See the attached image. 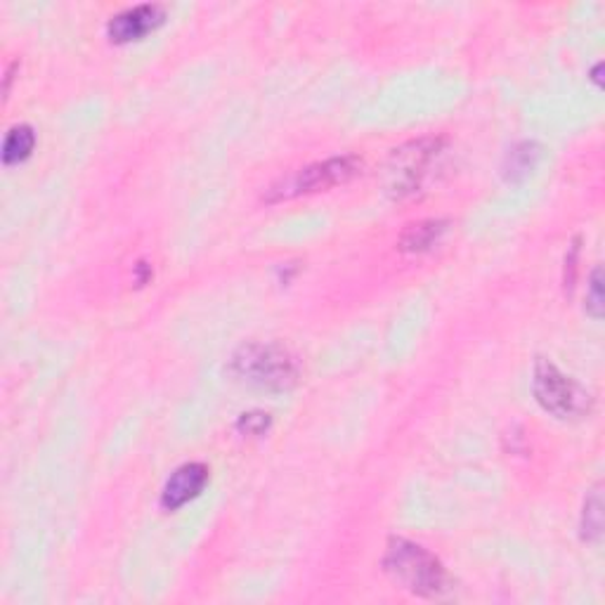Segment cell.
<instances>
[{"mask_svg":"<svg viewBox=\"0 0 605 605\" xmlns=\"http://www.w3.org/2000/svg\"><path fill=\"white\" fill-rule=\"evenodd\" d=\"M230 372L239 381L263 391H289L298 381V362L279 343H246L230 360Z\"/></svg>","mask_w":605,"mask_h":605,"instance_id":"1","label":"cell"},{"mask_svg":"<svg viewBox=\"0 0 605 605\" xmlns=\"http://www.w3.org/2000/svg\"><path fill=\"white\" fill-rule=\"evenodd\" d=\"M384 570L407 592L433 598L448 588V572L436 556L409 539H391L384 556Z\"/></svg>","mask_w":605,"mask_h":605,"instance_id":"2","label":"cell"},{"mask_svg":"<svg viewBox=\"0 0 605 605\" xmlns=\"http://www.w3.org/2000/svg\"><path fill=\"white\" fill-rule=\"evenodd\" d=\"M532 391L537 403L559 419H580L592 409V395L549 360H537Z\"/></svg>","mask_w":605,"mask_h":605,"instance_id":"3","label":"cell"},{"mask_svg":"<svg viewBox=\"0 0 605 605\" xmlns=\"http://www.w3.org/2000/svg\"><path fill=\"white\" fill-rule=\"evenodd\" d=\"M442 150L440 138L414 140L409 145L395 150L388 162V193L395 199H405L419 193L428 168L433 166Z\"/></svg>","mask_w":605,"mask_h":605,"instance_id":"4","label":"cell"},{"mask_svg":"<svg viewBox=\"0 0 605 605\" xmlns=\"http://www.w3.org/2000/svg\"><path fill=\"white\" fill-rule=\"evenodd\" d=\"M360 168H362V158L353 154L327 158V162L312 164L308 168L298 170L294 178L284 180L279 189H273L275 195L270 199H289L296 195H310V193H320V189H331L353 180L360 173Z\"/></svg>","mask_w":605,"mask_h":605,"instance_id":"5","label":"cell"},{"mask_svg":"<svg viewBox=\"0 0 605 605\" xmlns=\"http://www.w3.org/2000/svg\"><path fill=\"white\" fill-rule=\"evenodd\" d=\"M166 20V12L162 6L145 3L131 10L119 12L117 18H111L107 24V34L114 43H131L145 38L150 31L158 29Z\"/></svg>","mask_w":605,"mask_h":605,"instance_id":"6","label":"cell"},{"mask_svg":"<svg viewBox=\"0 0 605 605\" xmlns=\"http://www.w3.org/2000/svg\"><path fill=\"white\" fill-rule=\"evenodd\" d=\"M209 483V469L204 464H185L175 471L162 492V506L166 512H175V508L185 506L189 499L201 495V490Z\"/></svg>","mask_w":605,"mask_h":605,"instance_id":"7","label":"cell"},{"mask_svg":"<svg viewBox=\"0 0 605 605\" xmlns=\"http://www.w3.org/2000/svg\"><path fill=\"white\" fill-rule=\"evenodd\" d=\"M444 232H448V222L444 220L414 222V226H409L400 234V249L405 253H424L428 249H433Z\"/></svg>","mask_w":605,"mask_h":605,"instance_id":"8","label":"cell"},{"mask_svg":"<svg viewBox=\"0 0 605 605\" xmlns=\"http://www.w3.org/2000/svg\"><path fill=\"white\" fill-rule=\"evenodd\" d=\"M34 147H36L34 129H31V125H14L3 142V164L12 166L24 162V158H29L31 152H34Z\"/></svg>","mask_w":605,"mask_h":605,"instance_id":"9","label":"cell"},{"mask_svg":"<svg viewBox=\"0 0 605 605\" xmlns=\"http://www.w3.org/2000/svg\"><path fill=\"white\" fill-rule=\"evenodd\" d=\"M539 162V147L535 142H520L512 152L506 154L504 162V173L508 180H520L525 175L532 173V168Z\"/></svg>","mask_w":605,"mask_h":605,"instance_id":"10","label":"cell"},{"mask_svg":"<svg viewBox=\"0 0 605 605\" xmlns=\"http://www.w3.org/2000/svg\"><path fill=\"white\" fill-rule=\"evenodd\" d=\"M582 537L586 541H598L603 537V499H601V487H596L592 495L584 502V514H582Z\"/></svg>","mask_w":605,"mask_h":605,"instance_id":"11","label":"cell"},{"mask_svg":"<svg viewBox=\"0 0 605 605\" xmlns=\"http://www.w3.org/2000/svg\"><path fill=\"white\" fill-rule=\"evenodd\" d=\"M586 312L594 317V320H601L603 317V273L601 267H596L592 273V279H588L586 286Z\"/></svg>","mask_w":605,"mask_h":605,"instance_id":"12","label":"cell"},{"mask_svg":"<svg viewBox=\"0 0 605 605\" xmlns=\"http://www.w3.org/2000/svg\"><path fill=\"white\" fill-rule=\"evenodd\" d=\"M270 424H273V419H270L267 411H249L239 417L237 428L246 436H263L270 428Z\"/></svg>","mask_w":605,"mask_h":605,"instance_id":"13","label":"cell"}]
</instances>
